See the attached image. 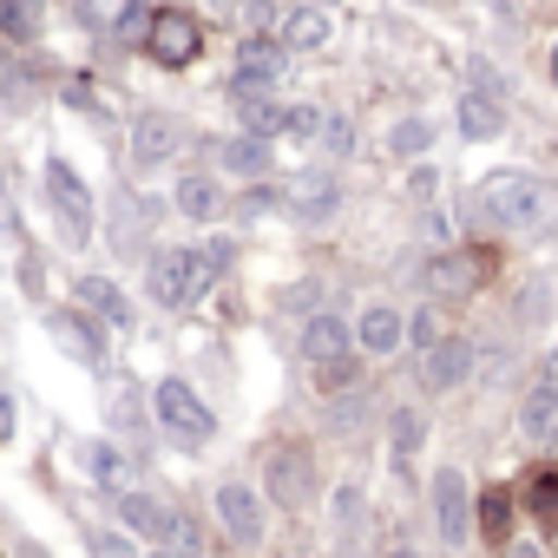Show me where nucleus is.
I'll list each match as a JSON object with an SVG mask.
<instances>
[{
  "label": "nucleus",
  "mask_w": 558,
  "mask_h": 558,
  "mask_svg": "<svg viewBox=\"0 0 558 558\" xmlns=\"http://www.w3.org/2000/svg\"><path fill=\"white\" fill-rule=\"evenodd\" d=\"M210 8H217V14H230V8H250V0H210Z\"/></svg>",
  "instance_id": "40"
},
{
  "label": "nucleus",
  "mask_w": 558,
  "mask_h": 558,
  "mask_svg": "<svg viewBox=\"0 0 558 558\" xmlns=\"http://www.w3.org/2000/svg\"><path fill=\"white\" fill-rule=\"evenodd\" d=\"M551 80H558V47H551Z\"/></svg>",
  "instance_id": "44"
},
{
  "label": "nucleus",
  "mask_w": 558,
  "mask_h": 558,
  "mask_svg": "<svg viewBox=\"0 0 558 558\" xmlns=\"http://www.w3.org/2000/svg\"><path fill=\"white\" fill-rule=\"evenodd\" d=\"M47 329H53V342H60L73 362H86V368L106 362V329H99V323H86V316H73V310H53Z\"/></svg>",
  "instance_id": "14"
},
{
  "label": "nucleus",
  "mask_w": 558,
  "mask_h": 558,
  "mask_svg": "<svg viewBox=\"0 0 558 558\" xmlns=\"http://www.w3.org/2000/svg\"><path fill=\"white\" fill-rule=\"evenodd\" d=\"M388 558H421V551H408V545H401V551H388Z\"/></svg>",
  "instance_id": "42"
},
{
  "label": "nucleus",
  "mask_w": 558,
  "mask_h": 558,
  "mask_svg": "<svg viewBox=\"0 0 558 558\" xmlns=\"http://www.w3.org/2000/svg\"><path fill=\"white\" fill-rule=\"evenodd\" d=\"M263 486L276 493V506L303 512L316 499V453L310 447H269L263 453Z\"/></svg>",
  "instance_id": "5"
},
{
  "label": "nucleus",
  "mask_w": 558,
  "mask_h": 558,
  "mask_svg": "<svg viewBox=\"0 0 558 558\" xmlns=\"http://www.w3.org/2000/svg\"><path fill=\"white\" fill-rule=\"evenodd\" d=\"M178 210H184L191 223H210V217L223 210V191H217L210 178H184V184H178Z\"/></svg>",
  "instance_id": "25"
},
{
  "label": "nucleus",
  "mask_w": 558,
  "mask_h": 558,
  "mask_svg": "<svg viewBox=\"0 0 558 558\" xmlns=\"http://www.w3.org/2000/svg\"><path fill=\"white\" fill-rule=\"evenodd\" d=\"M460 132H466V138H499V132H506V106H499L493 93H466V99H460Z\"/></svg>",
  "instance_id": "20"
},
{
  "label": "nucleus",
  "mask_w": 558,
  "mask_h": 558,
  "mask_svg": "<svg viewBox=\"0 0 558 558\" xmlns=\"http://www.w3.org/2000/svg\"><path fill=\"white\" fill-rule=\"evenodd\" d=\"M525 506H532V519H538V525H558V466L532 473V486H525Z\"/></svg>",
  "instance_id": "26"
},
{
  "label": "nucleus",
  "mask_w": 558,
  "mask_h": 558,
  "mask_svg": "<svg viewBox=\"0 0 558 558\" xmlns=\"http://www.w3.org/2000/svg\"><path fill=\"white\" fill-rule=\"evenodd\" d=\"M473 519H480V532H486L493 545H506V538H512V493H506V486H486L480 506H473Z\"/></svg>",
  "instance_id": "24"
},
{
  "label": "nucleus",
  "mask_w": 558,
  "mask_h": 558,
  "mask_svg": "<svg viewBox=\"0 0 558 558\" xmlns=\"http://www.w3.org/2000/svg\"><path fill=\"white\" fill-rule=\"evenodd\" d=\"M473 210H480L486 223H499V230H532V223H545L551 191H545L532 171H493V178L473 191Z\"/></svg>",
  "instance_id": "1"
},
{
  "label": "nucleus",
  "mask_w": 558,
  "mask_h": 558,
  "mask_svg": "<svg viewBox=\"0 0 558 558\" xmlns=\"http://www.w3.org/2000/svg\"><path fill=\"white\" fill-rule=\"evenodd\" d=\"M217 519L230 525V538H243V545H256L263 538V499L250 493V486H217Z\"/></svg>",
  "instance_id": "15"
},
{
  "label": "nucleus",
  "mask_w": 558,
  "mask_h": 558,
  "mask_svg": "<svg viewBox=\"0 0 558 558\" xmlns=\"http://www.w3.org/2000/svg\"><path fill=\"white\" fill-rule=\"evenodd\" d=\"M125 8H132V0H80V21L86 27H119Z\"/></svg>",
  "instance_id": "31"
},
{
  "label": "nucleus",
  "mask_w": 558,
  "mask_h": 558,
  "mask_svg": "<svg viewBox=\"0 0 558 558\" xmlns=\"http://www.w3.org/2000/svg\"><path fill=\"white\" fill-rule=\"evenodd\" d=\"M8 440H14V434H0V447H8Z\"/></svg>",
  "instance_id": "46"
},
{
  "label": "nucleus",
  "mask_w": 558,
  "mask_h": 558,
  "mask_svg": "<svg viewBox=\"0 0 558 558\" xmlns=\"http://www.w3.org/2000/svg\"><path fill=\"white\" fill-rule=\"evenodd\" d=\"M427 145H434V125H427V119H401L395 138H388V151H401V158H414V151H427Z\"/></svg>",
  "instance_id": "30"
},
{
  "label": "nucleus",
  "mask_w": 558,
  "mask_h": 558,
  "mask_svg": "<svg viewBox=\"0 0 558 558\" xmlns=\"http://www.w3.org/2000/svg\"><path fill=\"white\" fill-rule=\"evenodd\" d=\"M47 204H53V223H60L66 250H86L93 243V191L80 184V171L66 158L47 165Z\"/></svg>",
  "instance_id": "3"
},
{
  "label": "nucleus",
  "mask_w": 558,
  "mask_h": 558,
  "mask_svg": "<svg viewBox=\"0 0 558 558\" xmlns=\"http://www.w3.org/2000/svg\"><path fill=\"white\" fill-rule=\"evenodd\" d=\"M93 551H99V558H132V538H119V532H99V538H93Z\"/></svg>",
  "instance_id": "36"
},
{
  "label": "nucleus",
  "mask_w": 558,
  "mask_h": 558,
  "mask_svg": "<svg viewBox=\"0 0 558 558\" xmlns=\"http://www.w3.org/2000/svg\"><path fill=\"white\" fill-rule=\"evenodd\" d=\"M243 132H250V138H276V132H283V106H269V99H243Z\"/></svg>",
  "instance_id": "29"
},
{
  "label": "nucleus",
  "mask_w": 558,
  "mask_h": 558,
  "mask_svg": "<svg viewBox=\"0 0 558 558\" xmlns=\"http://www.w3.org/2000/svg\"><path fill=\"white\" fill-rule=\"evenodd\" d=\"M310 8H329V0H310Z\"/></svg>",
  "instance_id": "45"
},
{
  "label": "nucleus",
  "mask_w": 558,
  "mask_h": 558,
  "mask_svg": "<svg viewBox=\"0 0 558 558\" xmlns=\"http://www.w3.org/2000/svg\"><path fill=\"white\" fill-rule=\"evenodd\" d=\"M151 558H191V551H151Z\"/></svg>",
  "instance_id": "41"
},
{
  "label": "nucleus",
  "mask_w": 558,
  "mask_h": 558,
  "mask_svg": "<svg viewBox=\"0 0 558 558\" xmlns=\"http://www.w3.org/2000/svg\"><path fill=\"white\" fill-rule=\"evenodd\" d=\"M551 362H558V342H551Z\"/></svg>",
  "instance_id": "47"
},
{
  "label": "nucleus",
  "mask_w": 558,
  "mask_h": 558,
  "mask_svg": "<svg viewBox=\"0 0 558 558\" xmlns=\"http://www.w3.org/2000/svg\"><path fill=\"white\" fill-rule=\"evenodd\" d=\"M0 204H8V171H0Z\"/></svg>",
  "instance_id": "43"
},
{
  "label": "nucleus",
  "mask_w": 558,
  "mask_h": 558,
  "mask_svg": "<svg viewBox=\"0 0 558 558\" xmlns=\"http://www.w3.org/2000/svg\"><path fill=\"white\" fill-rule=\"evenodd\" d=\"M401 336H408V323L395 310H381V303H368L362 323H355V349L362 355H388V349H401Z\"/></svg>",
  "instance_id": "19"
},
{
  "label": "nucleus",
  "mask_w": 558,
  "mask_h": 558,
  "mask_svg": "<svg viewBox=\"0 0 558 558\" xmlns=\"http://www.w3.org/2000/svg\"><path fill=\"white\" fill-rule=\"evenodd\" d=\"M204 283H210L204 250H158V256H151V269H145V290H151V303H158V310H184Z\"/></svg>",
  "instance_id": "2"
},
{
  "label": "nucleus",
  "mask_w": 558,
  "mask_h": 558,
  "mask_svg": "<svg viewBox=\"0 0 558 558\" xmlns=\"http://www.w3.org/2000/svg\"><path fill=\"white\" fill-rule=\"evenodd\" d=\"M93 480H99V486H112V493H125V486H132L125 453H119V447H93Z\"/></svg>",
  "instance_id": "28"
},
{
  "label": "nucleus",
  "mask_w": 558,
  "mask_h": 558,
  "mask_svg": "<svg viewBox=\"0 0 558 558\" xmlns=\"http://www.w3.org/2000/svg\"><path fill=\"white\" fill-rule=\"evenodd\" d=\"M119 519H125V532H138V538H171V532H178V512H171L158 493H145V486H125V493H119Z\"/></svg>",
  "instance_id": "13"
},
{
  "label": "nucleus",
  "mask_w": 558,
  "mask_h": 558,
  "mask_svg": "<svg viewBox=\"0 0 558 558\" xmlns=\"http://www.w3.org/2000/svg\"><path fill=\"white\" fill-rule=\"evenodd\" d=\"M276 40H283V53H316V47H329V14L323 8H290L276 21Z\"/></svg>",
  "instance_id": "17"
},
{
  "label": "nucleus",
  "mask_w": 558,
  "mask_h": 558,
  "mask_svg": "<svg viewBox=\"0 0 558 558\" xmlns=\"http://www.w3.org/2000/svg\"><path fill=\"white\" fill-rule=\"evenodd\" d=\"M551 440H558V427H551Z\"/></svg>",
  "instance_id": "48"
},
{
  "label": "nucleus",
  "mask_w": 558,
  "mask_h": 558,
  "mask_svg": "<svg viewBox=\"0 0 558 558\" xmlns=\"http://www.w3.org/2000/svg\"><path fill=\"white\" fill-rule=\"evenodd\" d=\"M466 375H473V342H460V336H440L421 355V388H434V395H453Z\"/></svg>",
  "instance_id": "9"
},
{
  "label": "nucleus",
  "mask_w": 558,
  "mask_h": 558,
  "mask_svg": "<svg viewBox=\"0 0 558 558\" xmlns=\"http://www.w3.org/2000/svg\"><path fill=\"white\" fill-rule=\"evenodd\" d=\"M80 310H93L112 329H132V303H125V290L112 283V276H80Z\"/></svg>",
  "instance_id": "18"
},
{
  "label": "nucleus",
  "mask_w": 558,
  "mask_h": 558,
  "mask_svg": "<svg viewBox=\"0 0 558 558\" xmlns=\"http://www.w3.org/2000/svg\"><path fill=\"white\" fill-rule=\"evenodd\" d=\"M323 145H329V151H349V145H355V132H349L342 119H323Z\"/></svg>",
  "instance_id": "35"
},
{
  "label": "nucleus",
  "mask_w": 558,
  "mask_h": 558,
  "mask_svg": "<svg viewBox=\"0 0 558 558\" xmlns=\"http://www.w3.org/2000/svg\"><path fill=\"white\" fill-rule=\"evenodd\" d=\"M283 132H290V138H316V132H323V112H316V106H290V112H283Z\"/></svg>",
  "instance_id": "33"
},
{
  "label": "nucleus",
  "mask_w": 558,
  "mask_h": 558,
  "mask_svg": "<svg viewBox=\"0 0 558 558\" xmlns=\"http://www.w3.org/2000/svg\"><path fill=\"white\" fill-rule=\"evenodd\" d=\"M217 165L236 171V178H263V171H269V138H250V132H243V138H223V145H217Z\"/></svg>",
  "instance_id": "21"
},
{
  "label": "nucleus",
  "mask_w": 558,
  "mask_h": 558,
  "mask_svg": "<svg viewBox=\"0 0 558 558\" xmlns=\"http://www.w3.org/2000/svg\"><path fill=\"white\" fill-rule=\"evenodd\" d=\"M349 349H355V329H349L342 316H329V310H316V316L303 323V362H310V368H329V362H349Z\"/></svg>",
  "instance_id": "11"
},
{
  "label": "nucleus",
  "mask_w": 558,
  "mask_h": 558,
  "mask_svg": "<svg viewBox=\"0 0 558 558\" xmlns=\"http://www.w3.org/2000/svg\"><path fill=\"white\" fill-rule=\"evenodd\" d=\"M283 40H243L236 47V73H230V93L236 99H269V86L283 80Z\"/></svg>",
  "instance_id": "7"
},
{
  "label": "nucleus",
  "mask_w": 558,
  "mask_h": 558,
  "mask_svg": "<svg viewBox=\"0 0 558 558\" xmlns=\"http://www.w3.org/2000/svg\"><path fill=\"white\" fill-rule=\"evenodd\" d=\"M551 421H558V362L545 368V381H538V388L525 395V408H519V427H525V434H545Z\"/></svg>",
  "instance_id": "22"
},
{
  "label": "nucleus",
  "mask_w": 558,
  "mask_h": 558,
  "mask_svg": "<svg viewBox=\"0 0 558 558\" xmlns=\"http://www.w3.org/2000/svg\"><path fill=\"white\" fill-rule=\"evenodd\" d=\"M421 276H427V290H434V296H473V290L486 283V256H473V250H447V256H434Z\"/></svg>",
  "instance_id": "10"
},
{
  "label": "nucleus",
  "mask_w": 558,
  "mask_h": 558,
  "mask_svg": "<svg viewBox=\"0 0 558 558\" xmlns=\"http://www.w3.org/2000/svg\"><path fill=\"white\" fill-rule=\"evenodd\" d=\"M388 434H395V466L414 473V453H421V440H427V421H421L414 408H395V414H388Z\"/></svg>",
  "instance_id": "23"
},
{
  "label": "nucleus",
  "mask_w": 558,
  "mask_h": 558,
  "mask_svg": "<svg viewBox=\"0 0 558 558\" xmlns=\"http://www.w3.org/2000/svg\"><path fill=\"white\" fill-rule=\"evenodd\" d=\"M0 34H8V40H34L40 34V0H0Z\"/></svg>",
  "instance_id": "27"
},
{
  "label": "nucleus",
  "mask_w": 558,
  "mask_h": 558,
  "mask_svg": "<svg viewBox=\"0 0 558 558\" xmlns=\"http://www.w3.org/2000/svg\"><path fill=\"white\" fill-rule=\"evenodd\" d=\"M145 53L158 60V66H191L197 53H204V27H197V14H184V8H158L151 14V34H145Z\"/></svg>",
  "instance_id": "6"
},
{
  "label": "nucleus",
  "mask_w": 558,
  "mask_h": 558,
  "mask_svg": "<svg viewBox=\"0 0 558 558\" xmlns=\"http://www.w3.org/2000/svg\"><path fill=\"white\" fill-rule=\"evenodd\" d=\"M269 204H276V191H250V197H243V204H236V217H263V210H269Z\"/></svg>",
  "instance_id": "37"
},
{
  "label": "nucleus",
  "mask_w": 558,
  "mask_h": 558,
  "mask_svg": "<svg viewBox=\"0 0 558 558\" xmlns=\"http://www.w3.org/2000/svg\"><path fill=\"white\" fill-rule=\"evenodd\" d=\"M506 558H545V551H538V545H512Z\"/></svg>",
  "instance_id": "39"
},
{
  "label": "nucleus",
  "mask_w": 558,
  "mask_h": 558,
  "mask_svg": "<svg viewBox=\"0 0 558 558\" xmlns=\"http://www.w3.org/2000/svg\"><path fill=\"white\" fill-rule=\"evenodd\" d=\"M408 342L427 355V349L440 342V316H434V310H414V316H408Z\"/></svg>",
  "instance_id": "32"
},
{
  "label": "nucleus",
  "mask_w": 558,
  "mask_h": 558,
  "mask_svg": "<svg viewBox=\"0 0 558 558\" xmlns=\"http://www.w3.org/2000/svg\"><path fill=\"white\" fill-rule=\"evenodd\" d=\"M276 204H283L290 217H303V223H316V217H329V210L342 204V191H336V178H329V171H296V178H290V191L276 197Z\"/></svg>",
  "instance_id": "12"
},
{
  "label": "nucleus",
  "mask_w": 558,
  "mask_h": 558,
  "mask_svg": "<svg viewBox=\"0 0 558 558\" xmlns=\"http://www.w3.org/2000/svg\"><path fill=\"white\" fill-rule=\"evenodd\" d=\"M151 414H158V427H165V434H178L184 447H197V440H210V434H217V421H210V408L197 401V388H191V381H158V388H151Z\"/></svg>",
  "instance_id": "4"
},
{
  "label": "nucleus",
  "mask_w": 558,
  "mask_h": 558,
  "mask_svg": "<svg viewBox=\"0 0 558 558\" xmlns=\"http://www.w3.org/2000/svg\"><path fill=\"white\" fill-rule=\"evenodd\" d=\"M178 138H184V132H178V119H171V112H145V119L132 125V158L151 171V165H165V158L178 151Z\"/></svg>",
  "instance_id": "16"
},
{
  "label": "nucleus",
  "mask_w": 558,
  "mask_h": 558,
  "mask_svg": "<svg viewBox=\"0 0 558 558\" xmlns=\"http://www.w3.org/2000/svg\"><path fill=\"white\" fill-rule=\"evenodd\" d=\"M434 525H440V538L460 551L466 538H473V486H466V473H434Z\"/></svg>",
  "instance_id": "8"
},
{
  "label": "nucleus",
  "mask_w": 558,
  "mask_h": 558,
  "mask_svg": "<svg viewBox=\"0 0 558 558\" xmlns=\"http://www.w3.org/2000/svg\"><path fill=\"white\" fill-rule=\"evenodd\" d=\"M0 434H14V401L0 395Z\"/></svg>",
  "instance_id": "38"
},
{
  "label": "nucleus",
  "mask_w": 558,
  "mask_h": 558,
  "mask_svg": "<svg viewBox=\"0 0 558 558\" xmlns=\"http://www.w3.org/2000/svg\"><path fill=\"white\" fill-rule=\"evenodd\" d=\"M112 34H119V40H145V34H151V8H138V0H132V8H125V21H119Z\"/></svg>",
  "instance_id": "34"
}]
</instances>
